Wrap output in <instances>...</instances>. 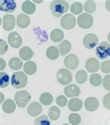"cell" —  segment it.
Returning <instances> with one entry per match:
<instances>
[{
    "instance_id": "6da1fadb",
    "label": "cell",
    "mask_w": 110,
    "mask_h": 125,
    "mask_svg": "<svg viewBox=\"0 0 110 125\" xmlns=\"http://www.w3.org/2000/svg\"><path fill=\"white\" fill-rule=\"evenodd\" d=\"M69 4L64 0H54L50 4V11L56 18H60L68 11Z\"/></svg>"
},
{
    "instance_id": "7a4b0ae2",
    "label": "cell",
    "mask_w": 110,
    "mask_h": 125,
    "mask_svg": "<svg viewBox=\"0 0 110 125\" xmlns=\"http://www.w3.org/2000/svg\"><path fill=\"white\" fill-rule=\"evenodd\" d=\"M11 84L17 89L24 88L27 84V77L23 72H16L11 77Z\"/></svg>"
},
{
    "instance_id": "3957f363",
    "label": "cell",
    "mask_w": 110,
    "mask_h": 125,
    "mask_svg": "<svg viewBox=\"0 0 110 125\" xmlns=\"http://www.w3.org/2000/svg\"><path fill=\"white\" fill-rule=\"evenodd\" d=\"M15 101L20 108H24L31 101V94L25 90L17 91L15 95Z\"/></svg>"
},
{
    "instance_id": "277c9868",
    "label": "cell",
    "mask_w": 110,
    "mask_h": 125,
    "mask_svg": "<svg viewBox=\"0 0 110 125\" xmlns=\"http://www.w3.org/2000/svg\"><path fill=\"white\" fill-rule=\"evenodd\" d=\"M94 24V18L86 13H82L77 18V25L82 29H88L92 27Z\"/></svg>"
},
{
    "instance_id": "5b68a950",
    "label": "cell",
    "mask_w": 110,
    "mask_h": 125,
    "mask_svg": "<svg viewBox=\"0 0 110 125\" xmlns=\"http://www.w3.org/2000/svg\"><path fill=\"white\" fill-rule=\"evenodd\" d=\"M96 56L100 60H104L110 56V44L107 42H102L95 49Z\"/></svg>"
},
{
    "instance_id": "8992f818",
    "label": "cell",
    "mask_w": 110,
    "mask_h": 125,
    "mask_svg": "<svg viewBox=\"0 0 110 125\" xmlns=\"http://www.w3.org/2000/svg\"><path fill=\"white\" fill-rule=\"evenodd\" d=\"M56 78L61 84L67 85L71 82V81L72 80V75L68 70L61 68L57 72Z\"/></svg>"
},
{
    "instance_id": "52a82bcc",
    "label": "cell",
    "mask_w": 110,
    "mask_h": 125,
    "mask_svg": "<svg viewBox=\"0 0 110 125\" xmlns=\"http://www.w3.org/2000/svg\"><path fill=\"white\" fill-rule=\"evenodd\" d=\"M61 25L63 28L65 30H71L74 28L76 25L75 17L70 13H67L64 15L61 19Z\"/></svg>"
},
{
    "instance_id": "ba28073f",
    "label": "cell",
    "mask_w": 110,
    "mask_h": 125,
    "mask_svg": "<svg viewBox=\"0 0 110 125\" xmlns=\"http://www.w3.org/2000/svg\"><path fill=\"white\" fill-rule=\"evenodd\" d=\"M98 43V37L97 35L93 33H90L85 35L83 39V45L88 49H92L96 46Z\"/></svg>"
},
{
    "instance_id": "9c48e42d",
    "label": "cell",
    "mask_w": 110,
    "mask_h": 125,
    "mask_svg": "<svg viewBox=\"0 0 110 125\" xmlns=\"http://www.w3.org/2000/svg\"><path fill=\"white\" fill-rule=\"evenodd\" d=\"M8 42L13 48L18 49L22 45V40L21 36L17 32H12L8 36Z\"/></svg>"
},
{
    "instance_id": "30bf717a",
    "label": "cell",
    "mask_w": 110,
    "mask_h": 125,
    "mask_svg": "<svg viewBox=\"0 0 110 125\" xmlns=\"http://www.w3.org/2000/svg\"><path fill=\"white\" fill-rule=\"evenodd\" d=\"M64 65L70 70H75L79 65V58L75 54H70L64 59Z\"/></svg>"
},
{
    "instance_id": "8fae6325",
    "label": "cell",
    "mask_w": 110,
    "mask_h": 125,
    "mask_svg": "<svg viewBox=\"0 0 110 125\" xmlns=\"http://www.w3.org/2000/svg\"><path fill=\"white\" fill-rule=\"evenodd\" d=\"M2 26L6 31H10L13 30L16 25V18L13 15L6 14L3 18Z\"/></svg>"
},
{
    "instance_id": "7c38bea8",
    "label": "cell",
    "mask_w": 110,
    "mask_h": 125,
    "mask_svg": "<svg viewBox=\"0 0 110 125\" xmlns=\"http://www.w3.org/2000/svg\"><path fill=\"white\" fill-rule=\"evenodd\" d=\"M85 67L88 73H96L100 69L99 61L95 58H90L86 61Z\"/></svg>"
},
{
    "instance_id": "4fadbf2b",
    "label": "cell",
    "mask_w": 110,
    "mask_h": 125,
    "mask_svg": "<svg viewBox=\"0 0 110 125\" xmlns=\"http://www.w3.org/2000/svg\"><path fill=\"white\" fill-rule=\"evenodd\" d=\"M16 9V4L13 0H1L0 9L1 11L12 13Z\"/></svg>"
},
{
    "instance_id": "5bb4252c",
    "label": "cell",
    "mask_w": 110,
    "mask_h": 125,
    "mask_svg": "<svg viewBox=\"0 0 110 125\" xmlns=\"http://www.w3.org/2000/svg\"><path fill=\"white\" fill-rule=\"evenodd\" d=\"M84 107L86 110L94 112L99 107V101L95 97H89L84 101Z\"/></svg>"
},
{
    "instance_id": "9a60e30c",
    "label": "cell",
    "mask_w": 110,
    "mask_h": 125,
    "mask_svg": "<svg viewBox=\"0 0 110 125\" xmlns=\"http://www.w3.org/2000/svg\"><path fill=\"white\" fill-rule=\"evenodd\" d=\"M42 105L38 102H33L29 104L27 108L28 114L31 117H37L42 113Z\"/></svg>"
},
{
    "instance_id": "2e32d148",
    "label": "cell",
    "mask_w": 110,
    "mask_h": 125,
    "mask_svg": "<svg viewBox=\"0 0 110 125\" xmlns=\"http://www.w3.org/2000/svg\"><path fill=\"white\" fill-rule=\"evenodd\" d=\"M81 91L76 84H72L66 86L64 89V94L67 97H76L80 94Z\"/></svg>"
},
{
    "instance_id": "e0dca14e",
    "label": "cell",
    "mask_w": 110,
    "mask_h": 125,
    "mask_svg": "<svg viewBox=\"0 0 110 125\" xmlns=\"http://www.w3.org/2000/svg\"><path fill=\"white\" fill-rule=\"evenodd\" d=\"M68 106L71 111L77 112V111L80 110L82 108V101L79 98H73L69 101Z\"/></svg>"
},
{
    "instance_id": "ac0fdd59",
    "label": "cell",
    "mask_w": 110,
    "mask_h": 125,
    "mask_svg": "<svg viewBox=\"0 0 110 125\" xmlns=\"http://www.w3.org/2000/svg\"><path fill=\"white\" fill-rule=\"evenodd\" d=\"M17 25L20 28H26L30 24V18L24 13H20L17 17Z\"/></svg>"
},
{
    "instance_id": "d6986e66",
    "label": "cell",
    "mask_w": 110,
    "mask_h": 125,
    "mask_svg": "<svg viewBox=\"0 0 110 125\" xmlns=\"http://www.w3.org/2000/svg\"><path fill=\"white\" fill-rule=\"evenodd\" d=\"M19 55L24 61H29L33 56L32 49L29 46H23L19 51Z\"/></svg>"
},
{
    "instance_id": "ffe728a7",
    "label": "cell",
    "mask_w": 110,
    "mask_h": 125,
    "mask_svg": "<svg viewBox=\"0 0 110 125\" xmlns=\"http://www.w3.org/2000/svg\"><path fill=\"white\" fill-rule=\"evenodd\" d=\"M58 47L59 49L61 55L62 56H64L67 55L71 50V43L68 40H64V41H62L58 45Z\"/></svg>"
},
{
    "instance_id": "44dd1931",
    "label": "cell",
    "mask_w": 110,
    "mask_h": 125,
    "mask_svg": "<svg viewBox=\"0 0 110 125\" xmlns=\"http://www.w3.org/2000/svg\"><path fill=\"white\" fill-rule=\"evenodd\" d=\"M2 109L6 113L10 114L13 113L16 109V105L15 102L11 99L6 100L2 105Z\"/></svg>"
},
{
    "instance_id": "7402d4cb",
    "label": "cell",
    "mask_w": 110,
    "mask_h": 125,
    "mask_svg": "<svg viewBox=\"0 0 110 125\" xmlns=\"http://www.w3.org/2000/svg\"><path fill=\"white\" fill-rule=\"evenodd\" d=\"M64 37V33L60 29H55L50 33V39L54 42H59Z\"/></svg>"
},
{
    "instance_id": "603a6c76",
    "label": "cell",
    "mask_w": 110,
    "mask_h": 125,
    "mask_svg": "<svg viewBox=\"0 0 110 125\" xmlns=\"http://www.w3.org/2000/svg\"><path fill=\"white\" fill-rule=\"evenodd\" d=\"M46 56L50 60H56L59 56V49L55 46H51L46 50Z\"/></svg>"
},
{
    "instance_id": "cb8c5ba5",
    "label": "cell",
    "mask_w": 110,
    "mask_h": 125,
    "mask_svg": "<svg viewBox=\"0 0 110 125\" xmlns=\"http://www.w3.org/2000/svg\"><path fill=\"white\" fill-rule=\"evenodd\" d=\"M23 70L27 74L32 75L36 73L37 70V65L33 61H27L24 63Z\"/></svg>"
},
{
    "instance_id": "d4e9b609",
    "label": "cell",
    "mask_w": 110,
    "mask_h": 125,
    "mask_svg": "<svg viewBox=\"0 0 110 125\" xmlns=\"http://www.w3.org/2000/svg\"><path fill=\"white\" fill-rule=\"evenodd\" d=\"M22 9L27 14H33L36 11V6L35 4L30 1H24L22 5Z\"/></svg>"
},
{
    "instance_id": "484cf974",
    "label": "cell",
    "mask_w": 110,
    "mask_h": 125,
    "mask_svg": "<svg viewBox=\"0 0 110 125\" xmlns=\"http://www.w3.org/2000/svg\"><path fill=\"white\" fill-rule=\"evenodd\" d=\"M22 65H23V62L19 58L14 57L11 58L9 61V67L13 70H18L21 69Z\"/></svg>"
},
{
    "instance_id": "4316f807",
    "label": "cell",
    "mask_w": 110,
    "mask_h": 125,
    "mask_svg": "<svg viewBox=\"0 0 110 125\" xmlns=\"http://www.w3.org/2000/svg\"><path fill=\"white\" fill-rule=\"evenodd\" d=\"M61 115L60 109L56 106H52L48 111L49 118L52 121H56L59 118Z\"/></svg>"
},
{
    "instance_id": "83f0119b",
    "label": "cell",
    "mask_w": 110,
    "mask_h": 125,
    "mask_svg": "<svg viewBox=\"0 0 110 125\" xmlns=\"http://www.w3.org/2000/svg\"><path fill=\"white\" fill-rule=\"evenodd\" d=\"M39 100H40V102L43 105H50L52 103L53 97H52V95L51 94L48 93V92H45V93L42 94L40 96Z\"/></svg>"
},
{
    "instance_id": "f1b7e54d",
    "label": "cell",
    "mask_w": 110,
    "mask_h": 125,
    "mask_svg": "<svg viewBox=\"0 0 110 125\" xmlns=\"http://www.w3.org/2000/svg\"><path fill=\"white\" fill-rule=\"evenodd\" d=\"M88 75L85 70H79L75 74V80L79 84H84L87 80Z\"/></svg>"
},
{
    "instance_id": "f546056e",
    "label": "cell",
    "mask_w": 110,
    "mask_h": 125,
    "mask_svg": "<svg viewBox=\"0 0 110 125\" xmlns=\"http://www.w3.org/2000/svg\"><path fill=\"white\" fill-rule=\"evenodd\" d=\"M90 83L94 86H99L102 84V77L100 74L95 73L90 76Z\"/></svg>"
},
{
    "instance_id": "4dcf8cb0",
    "label": "cell",
    "mask_w": 110,
    "mask_h": 125,
    "mask_svg": "<svg viewBox=\"0 0 110 125\" xmlns=\"http://www.w3.org/2000/svg\"><path fill=\"white\" fill-rule=\"evenodd\" d=\"M84 10L87 13H94L95 9H96V4L95 3L94 1L92 0H88V1H86L85 3H84Z\"/></svg>"
},
{
    "instance_id": "1f68e13d",
    "label": "cell",
    "mask_w": 110,
    "mask_h": 125,
    "mask_svg": "<svg viewBox=\"0 0 110 125\" xmlns=\"http://www.w3.org/2000/svg\"><path fill=\"white\" fill-rule=\"evenodd\" d=\"M9 84V76L4 72L0 73V87L5 88Z\"/></svg>"
},
{
    "instance_id": "d6a6232c",
    "label": "cell",
    "mask_w": 110,
    "mask_h": 125,
    "mask_svg": "<svg viewBox=\"0 0 110 125\" xmlns=\"http://www.w3.org/2000/svg\"><path fill=\"white\" fill-rule=\"evenodd\" d=\"M83 11V5L82 3L80 2H74L73 4H72L71 6V11L74 13L78 15L80 13H82Z\"/></svg>"
},
{
    "instance_id": "836d02e7",
    "label": "cell",
    "mask_w": 110,
    "mask_h": 125,
    "mask_svg": "<svg viewBox=\"0 0 110 125\" xmlns=\"http://www.w3.org/2000/svg\"><path fill=\"white\" fill-rule=\"evenodd\" d=\"M68 121L72 125H78L81 122V117L79 114L72 113L68 117Z\"/></svg>"
},
{
    "instance_id": "e575fe53",
    "label": "cell",
    "mask_w": 110,
    "mask_h": 125,
    "mask_svg": "<svg viewBox=\"0 0 110 125\" xmlns=\"http://www.w3.org/2000/svg\"><path fill=\"white\" fill-rule=\"evenodd\" d=\"M34 125H50V122L46 115H41L35 119Z\"/></svg>"
},
{
    "instance_id": "d590c367",
    "label": "cell",
    "mask_w": 110,
    "mask_h": 125,
    "mask_svg": "<svg viewBox=\"0 0 110 125\" xmlns=\"http://www.w3.org/2000/svg\"><path fill=\"white\" fill-rule=\"evenodd\" d=\"M101 70L105 74L110 73V60H106L101 63Z\"/></svg>"
},
{
    "instance_id": "8d00e7d4",
    "label": "cell",
    "mask_w": 110,
    "mask_h": 125,
    "mask_svg": "<svg viewBox=\"0 0 110 125\" xmlns=\"http://www.w3.org/2000/svg\"><path fill=\"white\" fill-rule=\"evenodd\" d=\"M56 102L57 103V105H59L60 107H64V106H66L67 103H68V99L64 96L61 95V96L56 97Z\"/></svg>"
},
{
    "instance_id": "74e56055",
    "label": "cell",
    "mask_w": 110,
    "mask_h": 125,
    "mask_svg": "<svg viewBox=\"0 0 110 125\" xmlns=\"http://www.w3.org/2000/svg\"><path fill=\"white\" fill-rule=\"evenodd\" d=\"M102 103L106 109L110 110V93H108L102 98Z\"/></svg>"
},
{
    "instance_id": "f35d334b",
    "label": "cell",
    "mask_w": 110,
    "mask_h": 125,
    "mask_svg": "<svg viewBox=\"0 0 110 125\" xmlns=\"http://www.w3.org/2000/svg\"><path fill=\"white\" fill-rule=\"evenodd\" d=\"M102 84L106 90L110 91V74H107L104 77Z\"/></svg>"
},
{
    "instance_id": "ab89813d",
    "label": "cell",
    "mask_w": 110,
    "mask_h": 125,
    "mask_svg": "<svg viewBox=\"0 0 110 125\" xmlns=\"http://www.w3.org/2000/svg\"><path fill=\"white\" fill-rule=\"evenodd\" d=\"M0 44H1L0 54H1V55H3V54H4L7 51L8 49V46L7 43L4 40H0Z\"/></svg>"
},
{
    "instance_id": "60d3db41",
    "label": "cell",
    "mask_w": 110,
    "mask_h": 125,
    "mask_svg": "<svg viewBox=\"0 0 110 125\" xmlns=\"http://www.w3.org/2000/svg\"><path fill=\"white\" fill-rule=\"evenodd\" d=\"M0 62H1V66H0V70H4V69L6 67V61L2 58H0Z\"/></svg>"
},
{
    "instance_id": "b9f144b4",
    "label": "cell",
    "mask_w": 110,
    "mask_h": 125,
    "mask_svg": "<svg viewBox=\"0 0 110 125\" xmlns=\"http://www.w3.org/2000/svg\"><path fill=\"white\" fill-rule=\"evenodd\" d=\"M105 7L107 9V10L110 12V0L106 1V2H105Z\"/></svg>"
},
{
    "instance_id": "7bdbcfd3",
    "label": "cell",
    "mask_w": 110,
    "mask_h": 125,
    "mask_svg": "<svg viewBox=\"0 0 110 125\" xmlns=\"http://www.w3.org/2000/svg\"><path fill=\"white\" fill-rule=\"evenodd\" d=\"M1 103L3 102V98H4V96L3 95V94L1 93Z\"/></svg>"
},
{
    "instance_id": "ee69618b",
    "label": "cell",
    "mask_w": 110,
    "mask_h": 125,
    "mask_svg": "<svg viewBox=\"0 0 110 125\" xmlns=\"http://www.w3.org/2000/svg\"><path fill=\"white\" fill-rule=\"evenodd\" d=\"M107 40H108V41L110 42V32H109L108 35H107Z\"/></svg>"
},
{
    "instance_id": "f6af8a7d",
    "label": "cell",
    "mask_w": 110,
    "mask_h": 125,
    "mask_svg": "<svg viewBox=\"0 0 110 125\" xmlns=\"http://www.w3.org/2000/svg\"><path fill=\"white\" fill-rule=\"evenodd\" d=\"M35 1L36 3H41V2H43V1L41 0V1Z\"/></svg>"
},
{
    "instance_id": "bcb514c9",
    "label": "cell",
    "mask_w": 110,
    "mask_h": 125,
    "mask_svg": "<svg viewBox=\"0 0 110 125\" xmlns=\"http://www.w3.org/2000/svg\"><path fill=\"white\" fill-rule=\"evenodd\" d=\"M68 125V124H64V125Z\"/></svg>"
}]
</instances>
